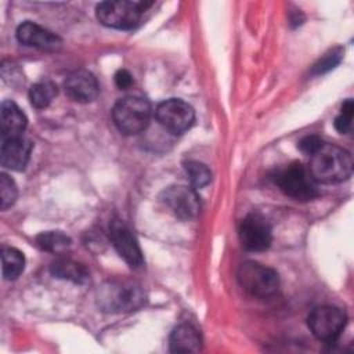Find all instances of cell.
I'll return each instance as SVG.
<instances>
[{"label":"cell","mask_w":354,"mask_h":354,"mask_svg":"<svg viewBox=\"0 0 354 354\" xmlns=\"http://www.w3.org/2000/svg\"><path fill=\"white\" fill-rule=\"evenodd\" d=\"M310 156L307 169L315 183H342L353 173V158L348 151L340 147L324 142Z\"/></svg>","instance_id":"1"},{"label":"cell","mask_w":354,"mask_h":354,"mask_svg":"<svg viewBox=\"0 0 354 354\" xmlns=\"http://www.w3.org/2000/svg\"><path fill=\"white\" fill-rule=\"evenodd\" d=\"M17 195H18V191H17L15 183L12 181V178H10L7 174L3 173L0 176V207L6 210L10 206H12L17 199Z\"/></svg>","instance_id":"22"},{"label":"cell","mask_w":354,"mask_h":354,"mask_svg":"<svg viewBox=\"0 0 354 354\" xmlns=\"http://www.w3.org/2000/svg\"><path fill=\"white\" fill-rule=\"evenodd\" d=\"M71 238L62 231H46L36 236V245L46 252L61 253L71 246Z\"/></svg>","instance_id":"19"},{"label":"cell","mask_w":354,"mask_h":354,"mask_svg":"<svg viewBox=\"0 0 354 354\" xmlns=\"http://www.w3.org/2000/svg\"><path fill=\"white\" fill-rule=\"evenodd\" d=\"M112 118L122 134L134 136L147 129L151 119V105L142 97L129 95L115 104Z\"/></svg>","instance_id":"3"},{"label":"cell","mask_w":354,"mask_h":354,"mask_svg":"<svg viewBox=\"0 0 354 354\" xmlns=\"http://www.w3.org/2000/svg\"><path fill=\"white\" fill-rule=\"evenodd\" d=\"M50 271L55 278L66 279L73 283H86L90 278L88 270L84 267V264L71 259H58L53 261Z\"/></svg>","instance_id":"17"},{"label":"cell","mask_w":354,"mask_h":354,"mask_svg":"<svg viewBox=\"0 0 354 354\" xmlns=\"http://www.w3.org/2000/svg\"><path fill=\"white\" fill-rule=\"evenodd\" d=\"M353 113H354L353 100L344 101V104L342 105L340 113L335 119V129L339 133L347 134V133L351 131V129H353Z\"/></svg>","instance_id":"23"},{"label":"cell","mask_w":354,"mask_h":354,"mask_svg":"<svg viewBox=\"0 0 354 354\" xmlns=\"http://www.w3.org/2000/svg\"><path fill=\"white\" fill-rule=\"evenodd\" d=\"M28 119L19 106L12 101H3L0 111V130L3 138L21 136L25 130Z\"/></svg>","instance_id":"15"},{"label":"cell","mask_w":354,"mask_h":354,"mask_svg":"<svg viewBox=\"0 0 354 354\" xmlns=\"http://www.w3.org/2000/svg\"><path fill=\"white\" fill-rule=\"evenodd\" d=\"M239 239L246 250L263 252L272 241L271 225L261 214L250 213L241 221Z\"/></svg>","instance_id":"9"},{"label":"cell","mask_w":354,"mask_h":354,"mask_svg":"<svg viewBox=\"0 0 354 354\" xmlns=\"http://www.w3.org/2000/svg\"><path fill=\"white\" fill-rule=\"evenodd\" d=\"M340 58H342V51L339 48H333L330 50L328 54H325L315 65H314V73L319 75V73H325L330 69H333L339 62H340Z\"/></svg>","instance_id":"24"},{"label":"cell","mask_w":354,"mask_h":354,"mask_svg":"<svg viewBox=\"0 0 354 354\" xmlns=\"http://www.w3.org/2000/svg\"><path fill=\"white\" fill-rule=\"evenodd\" d=\"M109 238L119 253V256L131 267L140 268L144 263L141 249L137 243V239L131 234L130 228L119 218H115L109 224Z\"/></svg>","instance_id":"11"},{"label":"cell","mask_w":354,"mask_h":354,"mask_svg":"<svg viewBox=\"0 0 354 354\" xmlns=\"http://www.w3.org/2000/svg\"><path fill=\"white\" fill-rule=\"evenodd\" d=\"M236 278L243 290L256 297H270L279 288L278 272L257 261L242 263L238 268Z\"/></svg>","instance_id":"6"},{"label":"cell","mask_w":354,"mask_h":354,"mask_svg":"<svg viewBox=\"0 0 354 354\" xmlns=\"http://www.w3.org/2000/svg\"><path fill=\"white\" fill-rule=\"evenodd\" d=\"M30 152L32 142L28 138L22 136L3 138L0 149L1 166L15 171H21L26 167L30 158Z\"/></svg>","instance_id":"13"},{"label":"cell","mask_w":354,"mask_h":354,"mask_svg":"<svg viewBox=\"0 0 354 354\" xmlns=\"http://www.w3.org/2000/svg\"><path fill=\"white\" fill-rule=\"evenodd\" d=\"M184 167H185V173H187L192 187L202 188L210 183L212 171L209 170V167L206 165L196 162V160H188Z\"/></svg>","instance_id":"21"},{"label":"cell","mask_w":354,"mask_h":354,"mask_svg":"<svg viewBox=\"0 0 354 354\" xmlns=\"http://www.w3.org/2000/svg\"><path fill=\"white\" fill-rule=\"evenodd\" d=\"M324 144V141L315 136V134H311V136H306L303 137L300 141H299V148L301 152L307 153V155H313L321 145Z\"/></svg>","instance_id":"25"},{"label":"cell","mask_w":354,"mask_h":354,"mask_svg":"<svg viewBox=\"0 0 354 354\" xmlns=\"http://www.w3.org/2000/svg\"><path fill=\"white\" fill-rule=\"evenodd\" d=\"M162 202L181 220H191L198 216L201 203L194 188L185 185H170L162 194Z\"/></svg>","instance_id":"10"},{"label":"cell","mask_w":354,"mask_h":354,"mask_svg":"<svg viewBox=\"0 0 354 354\" xmlns=\"http://www.w3.org/2000/svg\"><path fill=\"white\" fill-rule=\"evenodd\" d=\"M55 95H57V87L48 80L39 82L33 84L29 90V101L37 109L47 108Z\"/></svg>","instance_id":"20"},{"label":"cell","mask_w":354,"mask_h":354,"mask_svg":"<svg viewBox=\"0 0 354 354\" xmlns=\"http://www.w3.org/2000/svg\"><path fill=\"white\" fill-rule=\"evenodd\" d=\"M144 303L145 292L136 281H108L97 292V304L105 313H131L141 308Z\"/></svg>","instance_id":"2"},{"label":"cell","mask_w":354,"mask_h":354,"mask_svg":"<svg viewBox=\"0 0 354 354\" xmlns=\"http://www.w3.org/2000/svg\"><path fill=\"white\" fill-rule=\"evenodd\" d=\"M65 93L76 102H91L98 95V83L95 76L84 69L73 71L69 73L64 83Z\"/></svg>","instance_id":"12"},{"label":"cell","mask_w":354,"mask_h":354,"mask_svg":"<svg viewBox=\"0 0 354 354\" xmlns=\"http://www.w3.org/2000/svg\"><path fill=\"white\" fill-rule=\"evenodd\" d=\"M151 6V1H102L97 6V18L102 25L109 28L131 29L140 24L142 14Z\"/></svg>","instance_id":"5"},{"label":"cell","mask_w":354,"mask_h":354,"mask_svg":"<svg viewBox=\"0 0 354 354\" xmlns=\"http://www.w3.org/2000/svg\"><path fill=\"white\" fill-rule=\"evenodd\" d=\"M158 122L173 134H183L194 124L195 113L189 104L180 98H170L160 102L155 111Z\"/></svg>","instance_id":"8"},{"label":"cell","mask_w":354,"mask_h":354,"mask_svg":"<svg viewBox=\"0 0 354 354\" xmlns=\"http://www.w3.org/2000/svg\"><path fill=\"white\" fill-rule=\"evenodd\" d=\"M25 267L24 254L15 248H3L1 250V271L7 281L17 279Z\"/></svg>","instance_id":"18"},{"label":"cell","mask_w":354,"mask_h":354,"mask_svg":"<svg viewBox=\"0 0 354 354\" xmlns=\"http://www.w3.org/2000/svg\"><path fill=\"white\" fill-rule=\"evenodd\" d=\"M115 83L119 88H129L133 84V76L126 69H119L115 73Z\"/></svg>","instance_id":"26"},{"label":"cell","mask_w":354,"mask_h":354,"mask_svg":"<svg viewBox=\"0 0 354 354\" xmlns=\"http://www.w3.org/2000/svg\"><path fill=\"white\" fill-rule=\"evenodd\" d=\"M346 314L335 306H319L308 315V328L321 342H335L346 326Z\"/></svg>","instance_id":"7"},{"label":"cell","mask_w":354,"mask_h":354,"mask_svg":"<svg viewBox=\"0 0 354 354\" xmlns=\"http://www.w3.org/2000/svg\"><path fill=\"white\" fill-rule=\"evenodd\" d=\"M169 346L171 353H198L201 350L202 340L194 326L183 324L173 329Z\"/></svg>","instance_id":"16"},{"label":"cell","mask_w":354,"mask_h":354,"mask_svg":"<svg viewBox=\"0 0 354 354\" xmlns=\"http://www.w3.org/2000/svg\"><path fill=\"white\" fill-rule=\"evenodd\" d=\"M17 39L19 43L28 47H35V48L47 50V51L59 50L62 44L61 39L55 33L29 21L18 26Z\"/></svg>","instance_id":"14"},{"label":"cell","mask_w":354,"mask_h":354,"mask_svg":"<svg viewBox=\"0 0 354 354\" xmlns=\"http://www.w3.org/2000/svg\"><path fill=\"white\" fill-rule=\"evenodd\" d=\"M271 180L288 196L296 201H311L318 196L315 181L301 163L293 162L271 174Z\"/></svg>","instance_id":"4"}]
</instances>
